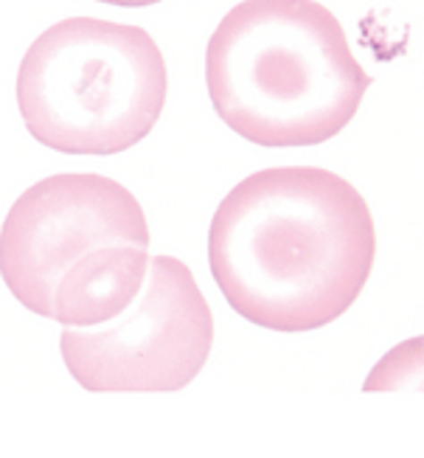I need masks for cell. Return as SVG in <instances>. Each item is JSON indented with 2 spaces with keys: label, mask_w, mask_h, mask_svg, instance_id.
<instances>
[{
  "label": "cell",
  "mask_w": 424,
  "mask_h": 458,
  "mask_svg": "<svg viewBox=\"0 0 424 458\" xmlns=\"http://www.w3.org/2000/svg\"><path fill=\"white\" fill-rule=\"evenodd\" d=\"M374 259L377 225L366 197L320 166L248 174L216 206L208 228V267L228 307L284 335L346 315Z\"/></svg>",
  "instance_id": "6da1fadb"
},
{
  "label": "cell",
  "mask_w": 424,
  "mask_h": 458,
  "mask_svg": "<svg viewBox=\"0 0 424 458\" xmlns=\"http://www.w3.org/2000/svg\"><path fill=\"white\" fill-rule=\"evenodd\" d=\"M206 88L245 141L315 147L352 124L371 76L318 0H242L206 46Z\"/></svg>",
  "instance_id": "7a4b0ae2"
},
{
  "label": "cell",
  "mask_w": 424,
  "mask_h": 458,
  "mask_svg": "<svg viewBox=\"0 0 424 458\" xmlns=\"http://www.w3.org/2000/svg\"><path fill=\"white\" fill-rule=\"evenodd\" d=\"M149 223L113 177L59 172L29 186L0 225V278L29 312L63 327L121 315L149 270Z\"/></svg>",
  "instance_id": "3957f363"
},
{
  "label": "cell",
  "mask_w": 424,
  "mask_h": 458,
  "mask_svg": "<svg viewBox=\"0 0 424 458\" xmlns=\"http://www.w3.org/2000/svg\"><path fill=\"white\" fill-rule=\"evenodd\" d=\"M169 71L155 37L130 23L68 17L17 68V107L37 144L63 155H118L155 130Z\"/></svg>",
  "instance_id": "277c9868"
},
{
  "label": "cell",
  "mask_w": 424,
  "mask_h": 458,
  "mask_svg": "<svg viewBox=\"0 0 424 458\" xmlns=\"http://www.w3.org/2000/svg\"><path fill=\"white\" fill-rule=\"evenodd\" d=\"M214 349V312L177 256L149 259L144 287L115 318L63 327L59 352L73 383L93 394L183 391Z\"/></svg>",
  "instance_id": "5b68a950"
},
{
  "label": "cell",
  "mask_w": 424,
  "mask_h": 458,
  "mask_svg": "<svg viewBox=\"0 0 424 458\" xmlns=\"http://www.w3.org/2000/svg\"><path fill=\"white\" fill-rule=\"evenodd\" d=\"M96 4H110V6H124V9H144V6L164 4V0H96Z\"/></svg>",
  "instance_id": "8992f818"
}]
</instances>
